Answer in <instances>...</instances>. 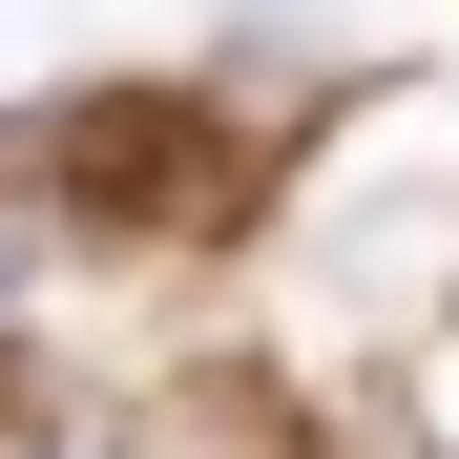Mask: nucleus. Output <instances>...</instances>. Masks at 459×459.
Segmentation results:
<instances>
[{"instance_id":"1","label":"nucleus","mask_w":459,"mask_h":459,"mask_svg":"<svg viewBox=\"0 0 459 459\" xmlns=\"http://www.w3.org/2000/svg\"><path fill=\"white\" fill-rule=\"evenodd\" d=\"M42 168H63L84 230H209V209H230V105H188V84H105V105L42 126Z\"/></svg>"}]
</instances>
